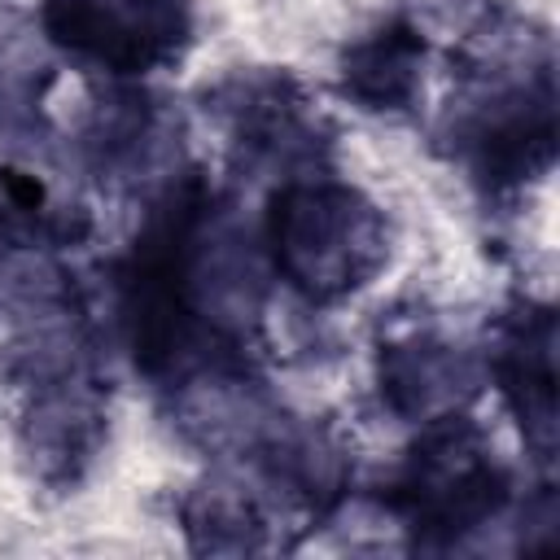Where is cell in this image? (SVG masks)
<instances>
[{
  "mask_svg": "<svg viewBox=\"0 0 560 560\" xmlns=\"http://www.w3.org/2000/svg\"><path fill=\"white\" fill-rule=\"evenodd\" d=\"M503 494H508V477L490 459L486 438L464 416H442L429 429V438L416 446L402 477V503L416 529L442 538H455L490 521Z\"/></svg>",
  "mask_w": 560,
  "mask_h": 560,
  "instance_id": "2",
  "label": "cell"
},
{
  "mask_svg": "<svg viewBox=\"0 0 560 560\" xmlns=\"http://www.w3.org/2000/svg\"><path fill=\"white\" fill-rule=\"evenodd\" d=\"M455 381H459V368L451 363L446 346H411V350L394 354L385 385L402 411L424 416V411L442 407L438 398H446V385H455Z\"/></svg>",
  "mask_w": 560,
  "mask_h": 560,
  "instance_id": "6",
  "label": "cell"
},
{
  "mask_svg": "<svg viewBox=\"0 0 560 560\" xmlns=\"http://www.w3.org/2000/svg\"><path fill=\"white\" fill-rule=\"evenodd\" d=\"M420 57H424V44L407 26L381 31L376 39H368V44H359L350 52V61H346V88L363 105H372V109H394V105H402L411 96Z\"/></svg>",
  "mask_w": 560,
  "mask_h": 560,
  "instance_id": "4",
  "label": "cell"
},
{
  "mask_svg": "<svg viewBox=\"0 0 560 560\" xmlns=\"http://www.w3.org/2000/svg\"><path fill=\"white\" fill-rule=\"evenodd\" d=\"M503 389L512 394L521 424H538L551 433V319H525L503 350Z\"/></svg>",
  "mask_w": 560,
  "mask_h": 560,
  "instance_id": "5",
  "label": "cell"
},
{
  "mask_svg": "<svg viewBox=\"0 0 560 560\" xmlns=\"http://www.w3.org/2000/svg\"><path fill=\"white\" fill-rule=\"evenodd\" d=\"M276 271L315 302L346 298L385 258L381 214L346 184H289L267 223Z\"/></svg>",
  "mask_w": 560,
  "mask_h": 560,
  "instance_id": "1",
  "label": "cell"
},
{
  "mask_svg": "<svg viewBox=\"0 0 560 560\" xmlns=\"http://www.w3.org/2000/svg\"><path fill=\"white\" fill-rule=\"evenodd\" d=\"M52 35L105 66L144 70L184 39V0H48Z\"/></svg>",
  "mask_w": 560,
  "mask_h": 560,
  "instance_id": "3",
  "label": "cell"
}]
</instances>
